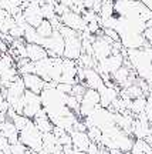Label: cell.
I'll return each instance as SVG.
<instances>
[{"label": "cell", "instance_id": "cell-1", "mask_svg": "<svg viewBox=\"0 0 152 154\" xmlns=\"http://www.w3.org/2000/svg\"><path fill=\"white\" fill-rule=\"evenodd\" d=\"M61 36L64 37V59H70V60H78L80 56L82 54V37L81 33H78L73 29L67 27V26H61L58 29Z\"/></svg>", "mask_w": 152, "mask_h": 154}, {"label": "cell", "instance_id": "cell-2", "mask_svg": "<svg viewBox=\"0 0 152 154\" xmlns=\"http://www.w3.org/2000/svg\"><path fill=\"white\" fill-rule=\"evenodd\" d=\"M19 140L20 143H23L27 149H30L34 153H38L40 150H43V133L38 130L34 121L30 120L19 131Z\"/></svg>", "mask_w": 152, "mask_h": 154}, {"label": "cell", "instance_id": "cell-3", "mask_svg": "<svg viewBox=\"0 0 152 154\" xmlns=\"http://www.w3.org/2000/svg\"><path fill=\"white\" fill-rule=\"evenodd\" d=\"M43 46L47 50L49 57H63L64 56V37L58 30H54L53 34L47 38H43Z\"/></svg>", "mask_w": 152, "mask_h": 154}, {"label": "cell", "instance_id": "cell-4", "mask_svg": "<svg viewBox=\"0 0 152 154\" xmlns=\"http://www.w3.org/2000/svg\"><path fill=\"white\" fill-rule=\"evenodd\" d=\"M41 109H43V103H41L40 94L26 90V93L23 96V116H26L27 119L33 120Z\"/></svg>", "mask_w": 152, "mask_h": 154}, {"label": "cell", "instance_id": "cell-5", "mask_svg": "<svg viewBox=\"0 0 152 154\" xmlns=\"http://www.w3.org/2000/svg\"><path fill=\"white\" fill-rule=\"evenodd\" d=\"M100 106V93L94 88H87L82 96L81 106H80V117L85 119Z\"/></svg>", "mask_w": 152, "mask_h": 154}, {"label": "cell", "instance_id": "cell-6", "mask_svg": "<svg viewBox=\"0 0 152 154\" xmlns=\"http://www.w3.org/2000/svg\"><path fill=\"white\" fill-rule=\"evenodd\" d=\"M61 19V23L67 26V27L73 29V30H76L78 33H82V32H85V29H87V23L84 22V19H82L81 14H78L76 11H67L64 13L63 16H60Z\"/></svg>", "mask_w": 152, "mask_h": 154}, {"label": "cell", "instance_id": "cell-7", "mask_svg": "<svg viewBox=\"0 0 152 154\" xmlns=\"http://www.w3.org/2000/svg\"><path fill=\"white\" fill-rule=\"evenodd\" d=\"M120 87L115 86V87H108V86H101L98 88V93H100V104L104 109H108L109 106L112 104V101L115 99L120 97Z\"/></svg>", "mask_w": 152, "mask_h": 154}, {"label": "cell", "instance_id": "cell-8", "mask_svg": "<svg viewBox=\"0 0 152 154\" xmlns=\"http://www.w3.org/2000/svg\"><path fill=\"white\" fill-rule=\"evenodd\" d=\"M23 14L26 17V20L30 26L37 29L40 26V23L44 20V16L41 13V6L40 5H34V3H30V5L23 10Z\"/></svg>", "mask_w": 152, "mask_h": 154}, {"label": "cell", "instance_id": "cell-9", "mask_svg": "<svg viewBox=\"0 0 152 154\" xmlns=\"http://www.w3.org/2000/svg\"><path fill=\"white\" fill-rule=\"evenodd\" d=\"M22 79H23L24 86H26V90H30V91H33V93H36V94H41V91L46 87V82L38 74H36V73L23 74Z\"/></svg>", "mask_w": 152, "mask_h": 154}, {"label": "cell", "instance_id": "cell-10", "mask_svg": "<svg viewBox=\"0 0 152 154\" xmlns=\"http://www.w3.org/2000/svg\"><path fill=\"white\" fill-rule=\"evenodd\" d=\"M0 136L9 140L10 144L19 143V130L16 128L14 123L10 119H6L4 121H0Z\"/></svg>", "mask_w": 152, "mask_h": 154}, {"label": "cell", "instance_id": "cell-11", "mask_svg": "<svg viewBox=\"0 0 152 154\" xmlns=\"http://www.w3.org/2000/svg\"><path fill=\"white\" fill-rule=\"evenodd\" d=\"M71 138H73V149L78 150V151H88V147L91 144V140L88 137L87 131H78V130H73L70 133Z\"/></svg>", "mask_w": 152, "mask_h": 154}, {"label": "cell", "instance_id": "cell-12", "mask_svg": "<svg viewBox=\"0 0 152 154\" xmlns=\"http://www.w3.org/2000/svg\"><path fill=\"white\" fill-rule=\"evenodd\" d=\"M84 84L87 88L98 90L101 86H104V80L95 69H84Z\"/></svg>", "mask_w": 152, "mask_h": 154}, {"label": "cell", "instance_id": "cell-13", "mask_svg": "<svg viewBox=\"0 0 152 154\" xmlns=\"http://www.w3.org/2000/svg\"><path fill=\"white\" fill-rule=\"evenodd\" d=\"M26 50H27V59L30 61H40L49 57L47 54V50L44 49L43 46L40 44H36V43H26Z\"/></svg>", "mask_w": 152, "mask_h": 154}, {"label": "cell", "instance_id": "cell-14", "mask_svg": "<svg viewBox=\"0 0 152 154\" xmlns=\"http://www.w3.org/2000/svg\"><path fill=\"white\" fill-rule=\"evenodd\" d=\"M33 121H34L36 127H37L43 134L44 133H51L53 128H54V124L51 123V120L49 119V116H47V113H46L44 109H41V110L38 111V114L33 119Z\"/></svg>", "mask_w": 152, "mask_h": 154}, {"label": "cell", "instance_id": "cell-15", "mask_svg": "<svg viewBox=\"0 0 152 154\" xmlns=\"http://www.w3.org/2000/svg\"><path fill=\"white\" fill-rule=\"evenodd\" d=\"M23 38H24L26 43H36V44H40V46L43 44V37H40L37 34L36 27H33L30 24L24 29V37Z\"/></svg>", "mask_w": 152, "mask_h": 154}, {"label": "cell", "instance_id": "cell-16", "mask_svg": "<svg viewBox=\"0 0 152 154\" xmlns=\"http://www.w3.org/2000/svg\"><path fill=\"white\" fill-rule=\"evenodd\" d=\"M36 30H37V34L40 36V37L47 38V37H50V36L53 34V32H54V27L51 26L50 20H46V19H44V20L40 23V26H38Z\"/></svg>", "mask_w": 152, "mask_h": 154}, {"label": "cell", "instance_id": "cell-17", "mask_svg": "<svg viewBox=\"0 0 152 154\" xmlns=\"http://www.w3.org/2000/svg\"><path fill=\"white\" fill-rule=\"evenodd\" d=\"M145 107H147V99L142 96V97H138V99H134L132 100V104H131V113L132 114H141L145 111Z\"/></svg>", "mask_w": 152, "mask_h": 154}, {"label": "cell", "instance_id": "cell-18", "mask_svg": "<svg viewBox=\"0 0 152 154\" xmlns=\"http://www.w3.org/2000/svg\"><path fill=\"white\" fill-rule=\"evenodd\" d=\"M114 13H115L114 0H104L101 11H100V17H101V19H108V17L114 16Z\"/></svg>", "mask_w": 152, "mask_h": 154}, {"label": "cell", "instance_id": "cell-19", "mask_svg": "<svg viewBox=\"0 0 152 154\" xmlns=\"http://www.w3.org/2000/svg\"><path fill=\"white\" fill-rule=\"evenodd\" d=\"M87 134L91 143H97V144H101V140H103V131L98 128V127L92 126V127H88L87 128Z\"/></svg>", "mask_w": 152, "mask_h": 154}, {"label": "cell", "instance_id": "cell-20", "mask_svg": "<svg viewBox=\"0 0 152 154\" xmlns=\"http://www.w3.org/2000/svg\"><path fill=\"white\" fill-rule=\"evenodd\" d=\"M65 103H67V107H68L73 113H76L77 116H80V106H81V103H80V100L77 99V97H74L73 94H67Z\"/></svg>", "mask_w": 152, "mask_h": 154}, {"label": "cell", "instance_id": "cell-21", "mask_svg": "<svg viewBox=\"0 0 152 154\" xmlns=\"http://www.w3.org/2000/svg\"><path fill=\"white\" fill-rule=\"evenodd\" d=\"M41 13L46 20H51L54 19L57 14H55V10H54V5H50V3H44L41 5Z\"/></svg>", "mask_w": 152, "mask_h": 154}, {"label": "cell", "instance_id": "cell-22", "mask_svg": "<svg viewBox=\"0 0 152 154\" xmlns=\"http://www.w3.org/2000/svg\"><path fill=\"white\" fill-rule=\"evenodd\" d=\"M11 154H36L34 151H31L30 149H27L23 143H16V144H11Z\"/></svg>", "mask_w": 152, "mask_h": 154}, {"label": "cell", "instance_id": "cell-23", "mask_svg": "<svg viewBox=\"0 0 152 154\" xmlns=\"http://www.w3.org/2000/svg\"><path fill=\"white\" fill-rule=\"evenodd\" d=\"M103 32H104V34H105L107 37L111 38L112 42H121V36L115 29H103Z\"/></svg>", "mask_w": 152, "mask_h": 154}, {"label": "cell", "instance_id": "cell-24", "mask_svg": "<svg viewBox=\"0 0 152 154\" xmlns=\"http://www.w3.org/2000/svg\"><path fill=\"white\" fill-rule=\"evenodd\" d=\"M9 34H10L13 38H23V37H24V29L19 27V26L16 24V26H14V27L9 32Z\"/></svg>", "mask_w": 152, "mask_h": 154}, {"label": "cell", "instance_id": "cell-25", "mask_svg": "<svg viewBox=\"0 0 152 154\" xmlns=\"http://www.w3.org/2000/svg\"><path fill=\"white\" fill-rule=\"evenodd\" d=\"M55 88H57L58 91H61V93H64V94H71V91H73V84H67V83H58Z\"/></svg>", "mask_w": 152, "mask_h": 154}, {"label": "cell", "instance_id": "cell-26", "mask_svg": "<svg viewBox=\"0 0 152 154\" xmlns=\"http://www.w3.org/2000/svg\"><path fill=\"white\" fill-rule=\"evenodd\" d=\"M145 114H147L148 120L152 121V96L147 97V107H145Z\"/></svg>", "mask_w": 152, "mask_h": 154}, {"label": "cell", "instance_id": "cell-27", "mask_svg": "<svg viewBox=\"0 0 152 154\" xmlns=\"http://www.w3.org/2000/svg\"><path fill=\"white\" fill-rule=\"evenodd\" d=\"M23 2H24V0H9V3H10V10H9V13H10L13 9H16V7H22Z\"/></svg>", "mask_w": 152, "mask_h": 154}, {"label": "cell", "instance_id": "cell-28", "mask_svg": "<svg viewBox=\"0 0 152 154\" xmlns=\"http://www.w3.org/2000/svg\"><path fill=\"white\" fill-rule=\"evenodd\" d=\"M6 100V97H4V93H3V87H0V103H3Z\"/></svg>", "mask_w": 152, "mask_h": 154}, {"label": "cell", "instance_id": "cell-29", "mask_svg": "<svg viewBox=\"0 0 152 154\" xmlns=\"http://www.w3.org/2000/svg\"><path fill=\"white\" fill-rule=\"evenodd\" d=\"M44 3H50V5H55L57 3V0H43Z\"/></svg>", "mask_w": 152, "mask_h": 154}, {"label": "cell", "instance_id": "cell-30", "mask_svg": "<svg viewBox=\"0 0 152 154\" xmlns=\"http://www.w3.org/2000/svg\"><path fill=\"white\" fill-rule=\"evenodd\" d=\"M151 130H152V121H151Z\"/></svg>", "mask_w": 152, "mask_h": 154}]
</instances>
